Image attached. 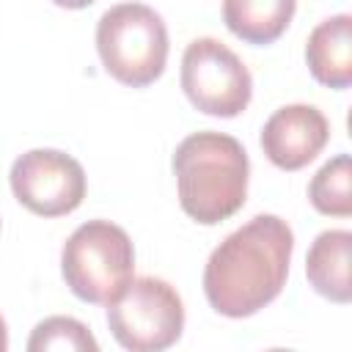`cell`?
<instances>
[{"label":"cell","instance_id":"obj_1","mask_svg":"<svg viewBox=\"0 0 352 352\" xmlns=\"http://www.w3.org/2000/svg\"><path fill=\"white\" fill-rule=\"evenodd\" d=\"M294 234L278 214H256L231 231L204 267V294L209 305L245 319L270 305L286 286Z\"/></svg>","mask_w":352,"mask_h":352},{"label":"cell","instance_id":"obj_2","mask_svg":"<svg viewBox=\"0 0 352 352\" xmlns=\"http://www.w3.org/2000/svg\"><path fill=\"white\" fill-rule=\"evenodd\" d=\"M179 204L204 226L228 220L245 206L250 162L242 143L226 132H192L173 151Z\"/></svg>","mask_w":352,"mask_h":352},{"label":"cell","instance_id":"obj_3","mask_svg":"<svg viewBox=\"0 0 352 352\" xmlns=\"http://www.w3.org/2000/svg\"><path fill=\"white\" fill-rule=\"evenodd\" d=\"M96 52L113 80L146 88L165 72L168 28L151 6L118 3L96 22Z\"/></svg>","mask_w":352,"mask_h":352},{"label":"cell","instance_id":"obj_4","mask_svg":"<svg viewBox=\"0 0 352 352\" xmlns=\"http://www.w3.org/2000/svg\"><path fill=\"white\" fill-rule=\"evenodd\" d=\"M60 272L72 294L82 302H113L135 278V248L129 234L110 220L77 226L63 242Z\"/></svg>","mask_w":352,"mask_h":352},{"label":"cell","instance_id":"obj_5","mask_svg":"<svg viewBox=\"0 0 352 352\" xmlns=\"http://www.w3.org/2000/svg\"><path fill=\"white\" fill-rule=\"evenodd\" d=\"M107 327L129 352L168 349L182 338L184 330L182 297L162 278H132L124 292L107 302Z\"/></svg>","mask_w":352,"mask_h":352},{"label":"cell","instance_id":"obj_6","mask_svg":"<svg viewBox=\"0 0 352 352\" xmlns=\"http://www.w3.org/2000/svg\"><path fill=\"white\" fill-rule=\"evenodd\" d=\"M182 88L195 110L217 118L239 116L250 96L253 80L234 50L217 38H192L182 55Z\"/></svg>","mask_w":352,"mask_h":352},{"label":"cell","instance_id":"obj_7","mask_svg":"<svg viewBox=\"0 0 352 352\" xmlns=\"http://www.w3.org/2000/svg\"><path fill=\"white\" fill-rule=\"evenodd\" d=\"M14 198L38 217H63L85 198L82 165L58 148H30L11 165Z\"/></svg>","mask_w":352,"mask_h":352},{"label":"cell","instance_id":"obj_8","mask_svg":"<svg viewBox=\"0 0 352 352\" xmlns=\"http://www.w3.org/2000/svg\"><path fill=\"white\" fill-rule=\"evenodd\" d=\"M327 140H330V124L324 113L314 104L278 107L261 129V148L267 160L280 170L305 168L319 157Z\"/></svg>","mask_w":352,"mask_h":352},{"label":"cell","instance_id":"obj_9","mask_svg":"<svg viewBox=\"0 0 352 352\" xmlns=\"http://www.w3.org/2000/svg\"><path fill=\"white\" fill-rule=\"evenodd\" d=\"M305 60L316 82L344 91L352 82V16L336 14L322 19L308 41Z\"/></svg>","mask_w":352,"mask_h":352},{"label":"cell","instance_id":"obj_10","mask_svg":"<svg viewBox=\"0 0 352 352\" xmlns=\"http://www.w3.org/2000/svg\"><path fill=\"white\" fill-rule=\"evenodd\" d=\"M349 250H352V234L346 228H330L314 239L305 256L308 283L314 286L316 294L338 305H346L352 300Z\"/></svg>","mask_w":352,"mask_h":352},{"label":"cell","instance_id":"obj_11","mask_svg":"<svg viewBox=\"0 0 352 352\" xmlns=\"http://www.w3.org/2000/svg\"><path fill=\"white\" fill-rule=\"evenodd\" d=\"M294 8L297 0H223V22L236 38L264 47L286 33Z\"/></svg>","mask_w":352,"mask_h":352},{"label":"cell","instance_id":"obj_12","mask_svg":"<svg viewBox=\"0 0 352 352\" xmlns=\"http://www.w3.org/2000/svg\"><path fill=\"white\" fill-rule=\"evenodd\" d=\"M349 157L338 154L327 160L308 184V198L316 212L330 217H349L352 214V192H349Z\"/></svg>","mask_w":352,"mask_h":352},{"label":"cell","instance_id":"obj_13","mask_svg":"<svg viewBox=\"0 0 352 352\" xmlns=\"http://www.w3.org/2000/svg\"><path fill=\"white\" fill-rule=\"evenodd\" d=\"M30 352H47V349H74V352H96L99 344L91 336V330L72 319V316H47L38 322L28 338Z\"/></svg>","mask_w":352,"mask_h":352},{"label":"cell","instance_id":"obj_14","mask_svg":"<svg viewBox=\"0 0 352 352\" xmlns=\"http://www.w3.org/2000/svg\"><path fill=\"white\" fill-rule=\"evenodd\" d=\"M55 6H60V8H72V11H77V8H85V6H91L94 0H52Z\"/></svg>","mask_w":352,"mask_h":352},{"label":"cell","instance_id":"obj_15","mask_svg":"<svg viewBox=\"0 0 352 352\" xmlns=\"http://www.w3.org/2000/svg\"><path fill=\"white\" fill-rule=\"evenodd\" d=\"M6 349H8V330H6V322L0 316V352H6Z\"/></svg>","mask_w":352,"mask_h":352}]
</instances>
